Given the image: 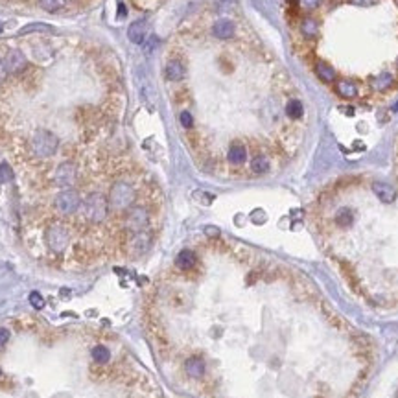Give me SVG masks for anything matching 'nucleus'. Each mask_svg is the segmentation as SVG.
<instances>
[{
	"instance_id": "nucleus-1",
	"label": "nucleus",
	"mask_w": 398,
	"mask_h": 398,
	"mask_svg": "<svg viewBox=\"0 0 398 398\" xmlns=\"http://www.w3.org/2000/svg\"><path fill=\"white\" fill-rule=\"evenodd\" d=\"M30 148L37 155L39 159H50L57 153L59 148V139L52 131L48 129H37L32 135L30 140Z\"/></svg>"
},
{
	"instance_id": "nucleus-2",
	"label": "nucleus",
	"mask_w": 398,
	"mask_h": 398,
	"mask_svg": "<svg viewBox=\"0 0 398 398\" xmlns=\"http://www.w3.org/2000/svg\"><path fill=\"white\" fill-rule=\"evenodd\" d=\"M137 199V192L135 188L126 183V181H116L111 186V192H109V208L112 210H129L133 203Z\"/></svg>"
},
{
	"instance_id": "nucleus-3",
	"label": "nucleus",
	"mask_w": 398,
	"mask_h": 398,
	"mask_svg": "<svg viewBox=\"0 0 398 398\" xmlns=\"http://www.w3.org/2000/svg\"><path fill=\"white\" fill-rule=\"evenodd\" d=\"M109 214V199L100 192H93L83 201V216L87 222L102 223Z\"/></svg>"
},
{
	"instance_id": "nucleus-4",
	"label": "nucleus",
	"mask_w": 398,
	"mask_h": 398,
	"mask_svg": "<svg viewBox=\"0 0 398 398\" xmlns=\"http://www.w3.org/2000/svg\"><path fill=\"white\" fill-rule=\"evenodd\" d=\"M45 243L54 253H63L70 243V231L61 223H52L45 231Z\"/></svg>"
},
{
	"instance_id": "nucleus-5",
	"label": "nucleus",
	"mask_w": 398,
	"mask_h": 398,
	"mask_svg": "<svg viewBox=\"0 0 398 398\" xmlns=\"http://www.w3.org/2000/svg\"><path fill=\"white\" fill-rule=\"evenodd\" d=\"M149 223V212L146 207H140V205H133L129 210L126 212V218H124V227L126 231H129L131 234L135 232H142L146 231Z\"/></svg>"
},
{
	"instance_id": "nucleus-6",
	"label": "nucleus",
	"mask_w": 398,
	"mask_h": 398,
	"mask_svg": "<svg viewBox=\"0 0 398 398\" xmlns=\"http://www.w3.org/2000/svg\"><path fill=\"white\" fill-rule=\"evenodd\" d=\"M54 207H56V210L59 214L70 216V214H74L76 210L81 207V197H80V194H78L76 190L66 188V190H63V192H59V194L56 195Z\"/></svg>"
},
{
	"instance_id": "nucleus-7",
	"label": "nucleus",
	"mask_w": 398,
	"mask_h": 398,
	"mask_svg": "<svg viewBox=\"0 0 398 398\" xmlns=\"http://www.w3.org/2000/svg\"><path fill=\"white\" fill-rule=\"evenodd\" d=\"M78 179V168L74 162H61L56 168V174H54V183L61 188H72Z\"/></svg>"
},
{
	"instance_id": "nucleus-8",
	"label": "nucleus",
	"mask_w": 398,
	"mask_h": 398,
	"mask_svg": "<svg viewBox=\"0 0 398 398\" xmlns=\"http://www.w3.org/2000/svg\"><path fill=\"white\" fill-rule=\"evenodd\" d=\"M4 66H6V70L11 72V74H20V72L26 70L28 61H26V56H24L22 52H19V50H10V52L6 54V57H4Z\"/></svg>"
},
{
	"instance_id": "nucleus-9",
	"label": "nucleus",
	"mask_w": 398,
	"mask_h": 398,
	"mask_svg": "<svg viewBox=\"0 0 398 398\" xmlns=\"http://www.w3.org/2000/svg\"><path fill=\"white\" fill-rule=\"evenodd\" d=\"M149 245H151V234L146 231L131 234L129 241H127V249H129V253H133V255L146 253V251L149 249Z\"/></svg>"
},
{
	"instance_id": "nucleus-10",
	"label": "nucleus",
	"mask_w": 398,
	"mask_h": 398,
	"mask_svg": "<svg viewBox=\"0 0 398 398\" xmlns=\"http://www.w3.org/2000/svg\"><path fill=\"white\" fill-rule=\"evenodd\" d=\"M372 192L376 194L382 203H393L397 199V188L391 186L389 183H383V181H374L372 183Z\"/></svg>"
},
{
	"instance_id": "nucleus-11",
	"label": "nucleus",
	"mask_w": 398,
	"mask_h": 398,
	"mask_svg": "<svg viewBox=\"0 0 398 398\" xmlns=\"http://www.w3.org/2000/svg\"><path fill=\"white\" fill-rule=\"evenodd\" d=\"M185 370L190 378H195V380L203 378L205 370H207L205 360L201 356H190V358L185 361Z\"/></svg>"
},
{
	"instance_id": "nucleus-12",
	"label": "nucleus",
	"mask_w": 398,
	"mask_h": 398,
	"mask_svg": "<svg viewBox=\"0 0 398 398\" xmlns=\"http://www.w3.org/2000/svg\"><path fill=\"white\" fill-rule=\"evenodd\" d=\"M212 33L218 39H222V41L232 39V35H234V22H232V20H229V19L218 20V22H216V24L212 26Z\"/></svg>"
},
{
	"instance_id": "nucleus-13",
	"label": "nucleus",
	"mask_w": 398,
	"mask_h": 398,
	"mask_svg": "<svg viewBox=\"0 0 398 398\" xmlns=\"http://www.w3.org/2000/svg\"><path fill=\"white\" fill-rule=\"evenodd\" d=\"M127 37L135 45H142L146 39V22L144 20H135L127 30Z\"/></svg>"
},
{
	"instance_id": "nucleus-14",
	"label": "nucleus",
	"mask_w": 398,
	"mask_h": 398,
	"mask_svg": "<svg viewBox=\"0 0 398 398\" xmlns=\"http://www.w3.org/2000/svg\"><path fill=\"white\" fill-rule=\"evenodd\" d=\"M227 160L231 162V164H243L245 160H247V149H245V146L243 144H232L231 148H229V151H227Z\"/></svg>"
},
{
	"instance_id": "nucleus-15",
	"label": "nucleus",
	"mask_w": 398,
	"mask_h": 398,
	"mask_svg": "<svg viewBox=\"0 0 398 398\" xmlns=\"http://www.w3.org/2000/svg\"><path fill=\"white\" fill-rule=\"evenodd\" d=\"M195 262H197V256H195L194 251L190 249H185L181 251L179 255H177L175 258V266L179 269H183V271H188V269H192L195 266Z\"/></svg>"
},
{
	"instance_id": "nucleus-16",
	"label": "nucleus",
	"mask_w": 398,
	"mask_h": 398,
	"mask_svg": "<svg viewBox=\"0 0 398 398\" xmlns=\"http://www.w3.org/2000/svg\"><path fill=\"white\" fill-rule=\"evenodd\" d=\"M185 66L179 61H170L166 66V78L170 81H181L185 78Z\"/></svg>"
},
{
	"instance_id": "nucleus-17",
	"label": "nucleus",
	"mask_w": 398,
	"mask_h": 398,
	"mask_svg": "<svg viewBox=\"0 0 398 398\" xmlns=\"http://www.w3.org/2000/svg\"><path fill=\"white\" fill-rule=\"evenodd\" d=\"M335 91H337V94L343 96V98L352 100V98H356V94H358V87L354 83H350V81H339V83L335 85Z\"/></svg>"
},
{
	"instance_id": "nucleus-18",
	"label": "nucleus",
	"mask_w": 398,
	"mask_h": 398,
	"mask_svg": "<svg viewBox=\"0 0 398 398\" xmlns=\"http://www.w3.org/2000/svg\"><path fill=\"white\" fill-rule=\"evenodd\" d=\"M268 170H269V160L264 157V155L253 157V160H251V172H253V174L262 175V174H266Z\"/></svg>"
},
{
	"instance_id": "nucleus-19",
	"label": "nucleus",
	"mask_w": 398,
	"mask_h": 398,
	"mask_svg": "<svg viewBox=\"0 0 398 398\" xmlns=\"http://www.w3.org/2000/svg\"><path fill=\"white\" fill-rule=\"evenodd\" d=\"M286 114L289 118H293V120L301 118V116L304 114V107H302L301 100H289V102L286 103Z\"/></svg>"
},
{
	"instance_id": "nucleus-20",
	"label": "nucleus",
	"mask_w": 398,
	"mask_h": 398,
	"mask_svg": "<svg viewBox=\"0 0 398 398\" xmlns=\"http://www.w3.org/2000/svg\"><path fill=\"white\" fill-rule=\"evenodd\" d=\"M315 74L319 76V80L324 81V83H330V81H334V78H335L334 70L326 65V63H317V65H315Z\"/></svg>"
},
{
	"instance_id": "nucleus-21",
	"label": "nucleus",
	"mask_w": 398,
	"mask_h": 398,
	"mask_svg": "<svg viewBox=\"0 0 398 398\" xmlns=\"http://www.w3.org/2000/svg\"><path fill=\"white\" fill-rule=\"evenodd\" d=\"M93 360L96 363H107L111 360V350L105 345H96L93 349Z\"/></svg>"
},
{
	"instance_id": "nucleus-22",
	"label": "nucleus",
	"mask_w": 398,
	"mask_h": 398,
	"mask_svg": "<svg viewBox=\"0 0 398 398\" xmlns=\"http://www.w3.org/2000/svg\"><path fill=\"white\" fill-rule=\"evenodd\" d=\"M39 6L48 13H56L66 6V0H39Z\"/></svg>"
},
{
	"instance_id": "nucleus-23",
	"label": "nucleus",
	"mask_w": 398,
	"mask_h": 398,
	"mask_svg": "<svg viewBox=\"0 0 398 398\" xmlns=\"http://www.w3.org/2000/svg\"><path fill=\"white\" fill-rule=\"evenodd\" d=\"M391 83H393V76L389 74V72H383V74H380V76H376V78H372V85H374L376 89H380V91L387 89Z\"/></svg>"
},
{
	"instance_id": "nucleus-24",
	"label": "nucleus",
	"mask_w": 398,
	"mask_h": 398,
	"mask_svg": "<svg viewBox=\"0 0 398 398\" xmlns=\"http://www.w3.org/2000/svg\"><path fill=\"white\" fill-rule=\"evenodd\" d=\"M301 32L304 33L306 37H310V39L315 37V35H317V24H315V20L310 19V17L302 20V24H301Z\"/></svg>"
},
{
	"instance_id": "nucleus-25",
	"label": "nucleus",
	"mask_w": 398,
	"mask_h": 398,
	"mask_svg": "<svg viewBox=\"0 0 398 398\" xmlns=\"http://www.w3.org/2000/svg\"><path fill=\"white\" fill-rule=\"evenodd\" d=\"M32 32H52V28H50L48 24L37 22V24H30V26H26V28H22L19 33L20 35H24V33H32Z\"/></svg>"
},
{
	"instance_id": "nucleus-26",
	"label": "nucleus",
	"mask_w": 398,
	"mask_h": 398,
	"mask_svg": "<svg viewBox=\"0 0 398 398\" xmlns=\"http://www.w3.org/2000/svg\"><path fill=\"white\" fill-rule=\"evenodd\" d=\"M28 299H30V304L33 306L35 310H43V308H45V299H43V295H41L39 291H32Z\"/></svg>"
},
{
	"instance_id": "nucleus-27",
	"label": "nucleus",
	"mask_w": 398,
	"mask_h": 398,
	"mask_svg": "<svg viewBox=\"0 0 398 398\" xmlns=\"http://www.w3.org/2000/svg\"><path fill=\"white\" fill-rule=\"evenodd\" d=\"M335 222L339 225H349V223H352V212L349 208H343L341 212L335 216Z\"/></svg>"
},
{
	"instance_id": "nucleus-28",
	"label": "nucleus",
	"mask_w": 398,
	"mask_h": 398,
	"mask_svg": "<svg viewBox=\"0 0 398 398\" xmlns=\"http://www.w3.org/2000/svg\"><path fill=\"white\" fill-rule=\"evenodd\" d=\"M181 124H183L185 129H190V127L194 126V118H192V114H190L188 111L181 112Z\"/></svg>"
},
{
	"instance_id": "nucleus-29",
	"label": "nucleus",
	"mask_w": 398,
	"mask_h": 398,
	"mask_svg": "<svg viewBox=\"0 0 398 398\" xmlns=\"http://www.w3.org/2000/svg\"><path fill=\"white\" fill-rule=\"evenodd\" d=\"M11 177H13L11 168L8 166L6 162H2V164H0V179H2V181H11Z\"/></svg>"
},
{
	"instance_id": "nucleus-30",
	"label": "nucleus",
	"mask_w": 398,
	"mask_h": 398,
	"mask_svg": "<svg viewBox=\"0 0 398 398\" xmlns=\"http://www.w3.org/2000/svg\"><path fill=\"white\" fill-rule=\"evenodd\" d=\"M378 0H350V4H354V6H360V8H367V6H372V4H376Z\"/></svg>"
},
{
	"instance_id": "nucleus-31",
	"label": "nucleus",
	"mask_w": 398,
	"mask_h": 398,
	"mask_svg": "<svg viewBox=\"0 0 398 398\" xmlns=\"http://www.w3.org/2000/svg\"><path fill=\"white\" fill-rule=\"evenodd\" d=\"M10 341V332L6 328H0V345H6Z\"/></svg>"
},
{
	"instance_id": "nucleus-32",
	"label": "nucleus",
	"mask_w": 398,
	"mask_h": 398,
	"mask_svg": "<svg viewBox=\"0 0 398 398\" xmlns=\"http://www.w3.org/2000/svg\"><path fill=\"white\" fill-rule=\"evenodd\" d=\"M6 78H8V70L4 66V61H0V85L6 81Z\"/></svg>"
},
{
	"instance_id": "nucleus-33",
	"label": "nucleus",
	"mask_w": 398,
	"mask_h": 398,
	"mask_svg": "<svg viewBox=\"0 0 398 398\" xmlns=\"http://www.w3.org/2000/svg\"><path fill=\"white\" fill-rule=\"evenodd\" d=\"M205 232H207V234H210V236H218V234H220V231H218V229H214V227H207Z\"/></svg>"
},
{
	"instance_id": "nucleus-34",
	"label": "nucleus",
	"mask_w": 398,
	"mask_h": 398,
	"mask_svg": "<svg viewBox=\"0 0 398 398\" xmlns=\"http://www.w3.org/2000/svg\"><path fill=\"white\" fill-rule=\"evenodd\" d=\"M319 0H306V6H317Z\"/></svg>"
},
{
	"instance_id": "nucleus-35",
	"label": "nucleus",
	"mask_w": 398,
	"mask_h": 398,
	"mask_svg": "<svg viewBox=\"0 0 398 398\" xmlns=\"http://www.w3.org/2000/svg\"><path fill=\"white\" fill-rule=\"evenodd\" d=\"M297 2H299V0H289V4H291L293 8H297Z\"/></svg>"
},
{
	"instance_id": "nucleus-36",
	"label": "nucleus",
	"mask_w": 398,
	"mask_h": 398,
	"mask_svg": "<svg viewBox=\"0 0 398 398\" xmlns=\"http://www.w3.org/2000/svg\"><path fill=\"white\" fill-rule=\"evenodd\" d=\"M2 30H4V26H2V22H0V32H2Z\"/></svg>"
},
{
	"instance_id": "nucleus-37",
	"label": "nucleus",
	"mask_w": 398,
	"mask_h": 398,
	"mask_svg": "<svg viewBox=\"0 0 398 398\" xmlns=\"http://www.w3.org/2000/svg\"><path fill=\"white\" fill-rule=\"evenodd\" d=\"M397 4H398V0H397Z\"/></svg>"
}]
</instances>
